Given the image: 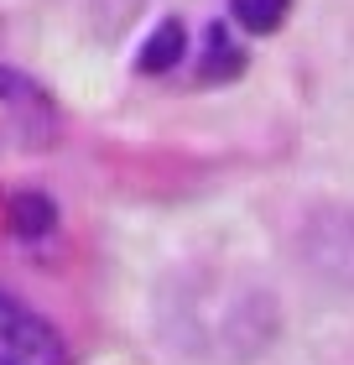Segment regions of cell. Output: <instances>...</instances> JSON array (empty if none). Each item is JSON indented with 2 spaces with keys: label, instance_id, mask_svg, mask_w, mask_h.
I'll return each mask as SVG.
<instances>
[{
  "label": "cell",
  "instance_id": "obj_6",
  "mask_svg": "<svg viewBox=\"0 0 354 365\" xmlns=\"http://www.w3.org/2000/svg\"><path fill=\"white\" fill-rule=\"evenodd\" d=\"M42 89L31 84L26 73H16V68H0V105H37Z\"/></svg>",
  "mask_w": 354,
  "mask_h": 365
},
{
  "label": "cell",
  "instance_id": "obj_2",
  "mask_svg": "<svg viewBox=\"0 0 354 365\" xmlns=\"http://www.w3.org/2000/svg\"><path fill=\"white\" fill-rule=\"evenodd\" d=\"M53 225H58V209H53V198H47V193H16L11 198V230L21 240L53 235Z\"/></svg>",
  "mask_w": 354,
  "mask_h": 365
},
{
  "label": "cell",
  "instance_id": "obj_3",
  "mask_svg": "<svg viewBox=\"0 0 354 365\" xmlns=\"http://www.w3.org/2000/svg\"><path fill=\"white\" fill-rule=\"evenodd\" d=\"M177 58H188V31L182 21H162L141 47V73H167Z\"/></svg>",
  "mask_w": 354,
  "mask_h": 365
},
{
  "label": "cell",
  "instance_id": "obj_4",
  "mask_svg": "<svg viewBox=\"0 0 354 365\" xmlns=\"http://www.w3.org/2000/svg\"><path fill=\"white\" fill-rule=\"evenodd\" d=\"M240 68H245V53L229 42L224 26H214L209 31V53H204V63H198V78H204V84H224V78H234Z\"/></svg>",
  "mask_w": 354,
  "mask_h": 365
},
{
  "label": "cell",
  "instance_id": "obj_5",
  "mask_svg": "<svg viewBox=\"0 0 354 365\" xmlns=\"http://www.w3.org/2000/svg\"><path fill=\"white\" fill-rule=\"evenodd\" d=\"M286 11H292V0H229V16H234L245 31H256V37L276 31V26L286 21Z\"/></svg>",
  "mask_w": 354,
  "mask_h": 365
},
{
  "label": "cell",
  "instance_id": "obj_1",
  "mask_svg": "<svg viewBox=\"0 0 354 365\" xmlns=\"http://www.w3.org/2000/svg\"><path fill=\"white\" fill-rule=\"evenodd\" d=\"M0 365H73V355L42 313L0 292Z\"/></svg>",
  "mask_w": 354,
  "mask_h": 365
}]
</instances>
